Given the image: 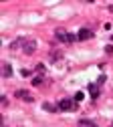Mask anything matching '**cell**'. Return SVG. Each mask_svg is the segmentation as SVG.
<instances>
[{"mask_svg":"<svg viewBox=\"0 0 113 127\" xmlns=\"http://www.w3.org/2000/svg\"><path fill=\"white\" fill-rule=\"evenodd\" d=\"M89 91H91V97H93V99L99 97V85H97V83H91V85H89Z\"/></svg>","mask_w":113,"mask_h":127,"instance_id":"cell-7","label":"cell"},{"mask_svg":"<svg viewBox=\"0 0 113 127\" xmlns=\"http://www.w3.org/2000/svg\"><path fill=\"white\" fill-rule=\"evenodd\" d=\"M111 40H113V36H111Z\"/></svg>","mask_w":113,"mask_h":127,"instance_id":"cell-14","label":"cell"},{"mask_svg":"<svg viewBox=\"0 0 113 127\" xmlns=\"http://www.w3.org/2000/svg\"><path fill=\"white\" fill-rule=\"evenodd\" d=\"M79 127H95V125H93L89 119H81V121H79Z\"/></svg>","mask_w":113,"mask_h":127,"instance_id":"cell-10","label":"cell"},{"mask_svg":"<svg viewBox=\"0 0 113 127\" xmlns=\"http://www.w3.org/2000/svg\"><path fill=\"white\" fill-rule=\"evenodd\" d=\"M35 49H37V42H32V40H26V42H24V53H26V55H32Z\"/></svg>","mask_w":113,"mask_h":127,"instance_id":"cell-5","label":"cell"},{"mask_svg":"<svg viewBox=\"0 0 113 127\" xmlns=\"http://www.w3.org/2000/svg\"><path fill=\"white\" fill-rule=\"evenodd\" d=\"M111 127H113V123H111Z\"/></svg>","mask_w":113,"mask_h":127,"instance_id":"cell-13","label":"cell"},{"mask_svg":"<svg viewBox=\"0 0 113 127\" xmlns=\"http://www.w3.org/2000/svg\"><path fill=\"white\" fill-rule=\"evenodd\" d=\"M59 109H61V111H75L77 107H75V101H71V99H63V101L59 103Z\"/></svg>","mask_w":113,"mask_h":127,"instance_id":"cell-3","label":"cell"},{"mask_svg":"<svg viewBox=\"0 0 113 127\" xmlns=\"http://www.w3.org/2000/svg\"><path fill=\"white\" fill-rule=\"evenodd\" d=\"M109 10H111V12H113V6H111V8H109Z\"/></svg>","mask_w":113,"mask_h":127,"instance_id":"cell-12","label":"cell"},{"mask_svg":"<svg viewBox=\"0 0 113 127\" xmlns=\"http://www.w3.org/2000/svg\"><path fill=\"white\" fill-rule=\"evenodd\" d=\"M91 36H93V32H91L89 28H81V30H79V34H77L79 40H89Z\"/></svg>","mask_w":113,"mask_h":127,"instance_id":"cell-4","label":"cell"},{"mask_svg":"<svg viewBox=\"0 0 113 127\" xmlns=\"http://www.w3.org/2000/svg\"><path fill=\"white\" fill-rule=\"evenodd\" d=\"M2 71H4V77H12V67L8 65V63H4V65H2Z\"/></svg>","mask_w":113,"mask_h":127,"instance_id":"cell-8","label":"cell"},{"mask_svg":"<svg viewBox=\"0 0 113 127\" xmlns=\"http://www.w3.org/2000/svg\"><path fill=\"white\" fill-rule=\"evenodd\" d=\"M42 109L44 111H48V113H57V111H59V105H53V103H42Z\"/></svg>","mask_w":113,"mask_h":127,"instance_id":"cell-6","label":"cell"},{"mask_svg":"<svg viewBox=\"0 0 113 127\" xmlns=\"http://www.w3.org/2000/svg\"><path fill=\"white\" fill-rule=\"evenodd\" d=\"M14 95H16V99H20V101H35V97H32V93H28L26 89H18V91H14Z\"/></svg>","mask_w":113,"mask_h":127,"instance_id":"cell-2","label":"cell"},{"mask_svg":"<svg viewBox=\"0 0 113 127\" xmlns=\"http://www.w3.org/2000/svg\"><path fill=\"white\" fill-rule=\"evenodd\" d=\"M75 101H83V93H81V91L75 95Z\"/></svg>","mask_w":113,"mask_h":127,"instance_id":"cell-11","label":"cell"},{"mask_svg":"<svg viewBox=\"0 0 113 127\" xmlns=\"http://www.w3.org/2000/svg\"><path fill=\"white\" fill-rule=\"evenodd\" d=\"M57 38H61L63 42H67V44L77 40V36H73L71 32H67V30H63V28H57Z\"/></svg>","mask_w":113,"mask_h":127,"instance_id":"cell-1","label":"cell"},{"mask_svg":"<svg viewBox=\"0 0 113 127\" xmlns=\"http://www.w3.org/2000/svg\"><path fill=\"white\" fill-rule=\"evenodd\" d=\"M42 83H44V77L42 75H37L35 79H32V85H42Z\"/></svg>","mask_w":113,"mask_h":127,"instance_id":"cell-9","label":"cell"}]
</instances>
